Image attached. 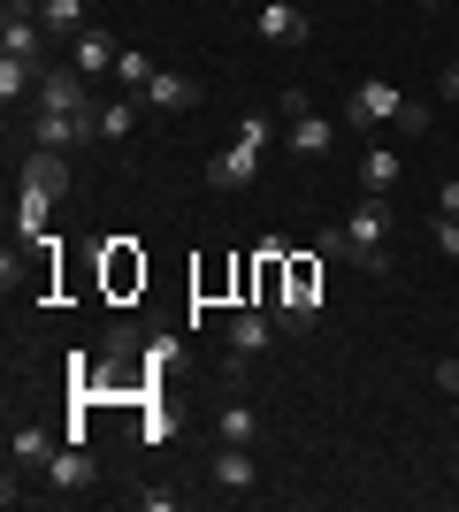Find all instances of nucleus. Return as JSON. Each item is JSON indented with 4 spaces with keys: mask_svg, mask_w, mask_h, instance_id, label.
Instances as JSON below:
<instances>
[{
    "mask_svg": "<svg viewBox=\"0 0 459 512\" xmlns=\"http://www.w3.org/2000/svg\"><path fill=\"white\" fill-rule=\"evenodd\" d=\"M444 100H459V62H444Z\"/></svg>",
    "mask_w": 459,
    "mask_h": 512,
    "instance_id": "393cba45",
    "label": "nucleus"
},
{
    "mask_svg": "<svg viewBox=\"0 0 459 512\" xmlns=\"http://www.w3.org/2000/svg\"><path fill=\"white\" fill-rule=\"evenodd\" d=\"M398 176H406V161H398L391 146H368V153H360V192H368V199H383Z\"/></svg>",
    "mask_w": 459,
    "mask_h": 512,
    "instance_id": "4468645a",
    "label": "nucleus"
},
{
    "mask_svg": "<svg viewBox=\"0 0 459 512\" xmlns=\"http://www.w3.org/2000/svg\"><path fill=\"white\" fill-rule=\"evenodd\" d=\"M23 184H31V192H54V199H62L69 184H77V169H69V153L31 146V153H23Z\"/></svg>",
    "mask_w": 459,
    "mask_h": 512,
    "instance_id": "6e6552de",
    "label": "nucleus"
},
{
    "mask_svg": "<svg viewBox=\"0 0 459 512\" xmlns=\"http://www.w3.org/2000/svg\"><path fill=\"white\" fill-rule=\"evenodd\" d=\"M284 107H291V130H284V146L299 153V161H322V153L337 146V123H322V115H314V107H306L299 92H291Z\"/></svg>",
    "mask_w": 459,
    "mask_h": 512,
    "instance_id": "39448f33",
    "label": "nucleus"
},
{
    "mask_svg": "<svg viewBox=\"0 0 459 512\" xmlns=\"http://www.w3.org/2000/svg\"><path fill=\"white\" fill-rule=\"evenodd\" d=\"M153 69H161V62H146L138 46H123V54H115V85H123V92H146V85H153Z\"/></svg>",
    "mask_w": 459,
    "mask_h": 512,
    "instance_id": "412c9836",
    "label": "nucleus"
},
{
    "mask_svg": "<svg viewBox=\"0 0 459 512\" xmlns=\"http://www.w3.org/2000/svg\"><path fill=\"white\" fill-rule=\"evenodd\" d=\"M452 467H459V459H452Z\"/></svg>",
    "mask_w": 459,
    "mask_h": 512,
    "instance_id": "cd10ccee",
    "label": "nucleus"
},
{
    "mask_svg": "<svg viewBox=\"0 0 459 512\" xmlns=\"http://www.w3.org/2000/svg\"><path fill=\"white\" fill-rule=\"evenodd\" d=\"M261 153L268 146H253V138H238V146L222 153L215 169H207V184H215V192H245V184H253V176H261Z\"/></svg>",
    "mask_w": 459,
    "mask_h": 512,
    "instance_id": "1a4fd4ad",
    "label": "nucleus"
},
{
    "mask_svg": "<svg viewBox=\"0 0 459 512\" xmlns=\"http://www.w3.org/2000/svg\"><path fill=\"white\" fill-rule=\"evenodd\" d=\"M437 214H459V184H444V192H437Z\"/></svg>",
    "mask_w": 459,
    "mask_h": 512,
    "instance_id": "b1692460",
    "label": "nucleus"
},
{
    "mask_svg": "<svg viewBox=\"0 0 459 512\" xmlns=\"http://www.w3.org/2000/svg\"><path fill=\"white\" fill-rule=\"evenodd\" d=\"M131 130H138V92H115L100 107V138H131Z\"/></svg>",
    "mask_w": 459,
    "mask_h": 512,
    "instance_id": "aec40b11",
    "label": "nucleus"
},
{
    "mask_svg": "<svg viewBox=\"0 0 459 512\" xmlns=\"http://www.w3.org/2000/svg\"><path fill=\"white\" fill-rule=\"evenodd\" d=\"M215 436L222 444H261V413L245 406V398H230V406L215 413Z\"/></svg>",
    "mask_w": 459,
    "mask_h": 512,
    "instance_id": "dca6fc26",
    "label": "nucleus"
},
{
    "mask_svg": "<svg viewBox=\"0 0 459 512\" xmlns=\"http://www.w3.org/2000/svg\"><path fill=\"white\" fill-rule=\"evenodd\" d=\"M421 8H444V0H421Z\"/></svg>",
    "mask_w": 459,
    "mask_h": 512,
    "instance_id": "a878e982",
    "label": "nucleus"
},
{
    "mask_svg": "<svg viewBox=\"0 0 459 512\" xmlns=\"http://www.w3.org/2000/svg\"><path fill=\"white\" fill-rule=\"evenodd\" d=\"M115 54H123V46H115L108 31H77V77H100V69L115 77Z\"/></svg>",
    "mask_w": 459,
    "mask_h": 512,
    "instance_id": "f3484780",
    "label": "nucleus"
},
{
    "mask_svg": "<svg viewBox=\"0 0 459 512\" xmlns=\"http://www.w3.org/2000/svg\"><path fill=\"white\" fill-rule=\"evenodd\" d=\"M429 230H437V253H444V260H459V214H437Z\"/></svg>",
    "mask_w": 459,
    "mask_h": 512,
    "instance_id": "4be33fe9",
    "label": "nucleus"
},
{
    "mask_svg": "<svg viewBox=\"0 0 459 512\" xmlns=\"http://www.w3.org/2000/svg\"><path fill=\"white\" fill-rule=\"evenodd\" d=\"M31 146H54V153H85V146H100V107H92V115L39 107V115H31Z\"/></svg>",
    "mask_w": 459,
    "mask_h": 512,
    "instance_id": "f03ea898",
    "label": "nucleus"
},
{
    "mask_svg": "<svg viewBox=\"0 0 459 512\" xmlns=\"http://www.w3.org/2000/svg\"><path fill=\"white\" fill-rule=\"evenodd\" d=\"M23 8H46V0H23Z\"/></svg>",
    "mask_w": 459,
    "mask_h": 512,
    "instance_id": "bb28decb",
    "label": "nucleus"
},
{
    "mask_svg": "<svg viewBox=\"0 0 459 512\" xmlns=\"http://www.w3.org/2000/svg\"><path fill=\"white\" fill-rule=\"evenodd\" d=\"M406 92L398 85H383V77H360V85H352V100H345V123H368V130H383V123H398V115H406Z\"/></svg>",
    "mask_w": 459,
    "mask_h": 512,
    "instance_id": "7ed1b4c3",
    "label": "nucleus"
},
{
    "mask_svg": "<svg viewBox=\"0 0 459 512\" xmlns=\"http://www.w3.org/2000/svg\"><path fill=\"white\" fill-rule=\"evenodd\" d=\"M322 260H352V268L383 276V268H391V214H383V199L352 207L345 230H329V237H322Z\"/></svg>",
    "mask_w": 459,
    "mask_h": 512,
    "instance_id": "f257e3e1",
    "label": "nucleus"
},
{
    "mask_svg": "<svg viewBox=\"0 0 459 512\" xmlns=\"http://www.w3.org/2000/svg\"><path fill=\"white\" fill-rule=\"evenodd\" d=\"M268 337H276V321L261 314V306H238V314H230V360H253V352H268Z\"/></svg>",
    "mask_w": 459,
    "mask_h": 512,
    "instance_id": "9b49d317",
    "label": "nucleus"
},
{
    "mask_svg": "<svg viewBox=\"0 0 459 512\" xmlns=\"http://www.w3.org/2000/svg\"><path fill=\"white\" fill-rule=\"evenodd\" d=\"M437 390L452 398V421H459V360H437Z\"/></svg>",
    "mask_w": 459,
    "mask_h": 512,
    "instance_id": "5701e85b",
    "label": "nucleus"
},
{
    "mask_svg": "<svg viewBox=\"0 0 459 512\" xmlns=\"http://www.w3.org/2000/svg\"><path fill=\"white\" fill-rule=\"evenodd\" d=\"M46 214H54V192H31V184H23V207H16V245H39V237H46Z\"/></svg>",
    "mask_w": 459,
    "mask_h": 512,
    "instance_id": "a211bd4d",
    "label": "nucleus"
},
{
    "mask_svg": "<svg viewBox=\"0 0 459 512\" xmlns=\"http://www.w3.org/2000/svg\"><path fill=\"white\" fill-rule=\"evenodd\" d=\"M46 482L54 490H92V459H85V444H62L54 459H46Z\"/></svg>",
    "mask_w": 459,
    "mask_h": 512,
    "instance_id": "2eb2a0df",
    "label": "nucleus"
},
{
    "mask_svg": "<svg viewBox=\"0 0 459 512\" xmlns=\"http://www.w3.org/2000/svg\"><path fill=\"white\" fill-rule=\"evenodd\" d=\"M39 23L54 31V39H77V31H92V23H85V0H46Z\"/></svg>",
    "mask_w": 459,
    "mask_h": 512,
    "instance_id": "6ab92c4d",
    "label": "nucleus"
},
{
    "mask_svg": "<svg viewBox=\"0 0 459 512\" xmlns=\"http://www.w3.org/2000/svg\"><path fill=\"white\" fill-rule=\"evenodd\" d=\"M207 482H215L222 497H245V490H261V467H253V444H222V451H215V467H207Z\"/></svg>",
    "mask_w": 459,
    "mask_h": 512,
    "instance_id": "423d86ee",
    "label": "nucleus"
},
{
    "mask_svg": "<svg viewBox=\"0 0 459 512\" xmlns=\"http://www.w3.org/2000/svg\"><path fill=\"white\" fill-rule=\"evenodd\" d=\"M0 54H8V62H46V23H39V8L8 0V16H0Z\"/></svg>",
    "mask_w": 459,
    "mask_h": 512,
    "instance_id": "20e7f679",
    "label": "nucleus"
},
{
    "mask_svg": "<svg viewBox=\"0 0 459 512\" xmlns=\"http://www.w3.org/2000/svg\"><path fill=\"white\" fill-rule=\"evenodd\" d=\"M46 459H54V428H39V421L8 428V467H46Z\"/></svg>",
    "mask_w": 459,
    "mask_h": 512,
    "instance_id": "ddd939ff",
    "label": "nucleus"
},
{
    "mask_svg": "<svg viewBox=\"0 0 459 512\" xmlns=\"http://www.w3.org/2000/svg\"><path fill=\"white\" fill-rule=\"evenodd\" d=\"M146 107H153V115H184V107H199V85H192V77H176V69H153Z\"/></svg>",
    "mask_w": 459,
    "mask_h": 512,
    "instance_id": "f8f14e48",
    "label": "nucleus"
},
{
    "mask_svg": "<svg viewBox=\"0 0 459 512\" xmlns=\"http://www.w3.org/2000/svg\"><path fill=\"white\" fill-rule=\"evenodd\" d=\"M39 107H69V115H92V92L77 69H39V92H31Z\"/></svg>",
    "mask_w": 459,
    "mask_h": 512,
    "instance_id": "9d476101",
    "label": "nucleus"
},
{
    "mask_svg": "<svg viewBox=\"0 0 459 512\" xmlns=\"http://www.w3.org/2000/svg\"><path fill=\"white\" fill-rule=\"evenodd\" d=\"M253 31H261V46H306V8L299 0H261Z\"/></svg>",
    "mask_w": 459,
    "mask_h": 512,
    "instance_id": "0eeeda50",
    "label": "nucleus"
}]
</instances>
